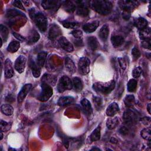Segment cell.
<instances>
[{
	"instance_id": "1",
	"label": "cell",
	"mask_w": 151,
	"mask_h": 151,
	"mask_svg": "<svg viewBox=\"0 0 151 151\" xmlns=\"http://www.w3.org/2000/svg\"><path fill=\"white\" fill-rule=\"evenodd\" d=\"M29 14L39 30L42 32H45L48 26V21L46 17L42 12L37 11L34 8L29 10Z\"/></svg>"
},
{
	"instance_id": "2",
	"label": "cell",
	"mask_w": 151,
	"mask_h": 151,
	"mask_svg": "<svg viewBox=\"0 0 151 151\" xmlns=\"http://www.w3.org/2000/svg\"><path fill=\"white\" fill-rule=\"evenodd\" d=\"M90 3L92 9L102 15H106L110 14L113 8L112 3L109 1L94 0Z\"/></svg>"
},
{
	"instance_id": "3",
	"label": "cell",
	"mask_w": 151,
	"mask_h": 151,
	"mask_svg": "<svg viewBox=\"0 0 151 151\" xmlns=\"http://www.w3.org/2000/svg\"><path fill=\"white\" fill-rule=\"evenodd\" d=\"M115 86L114 80H111L107 82H96L93 84V88L99 94L107 95L114 90Z\"/></svg>"
},
{
	"instance_id": "4",
	"label": "cell",
	"mask_w": 151,
	"mask_h": 151,
	"mask_svg": "<svg viewBox=\"0 0 151 151\" xmlns=\"http://www.w3.org/2000/svg\"><path fill=\"white\" fill-rule=\"evenodd\" d=\"M41 90L37 99L42 102L47 101L52 96L53 90H52V87L46 83H41Z\"/></svg>"
},
{
	"instance_id": "5",
	"label": "cell",
	"mask_w": 151,
	"mask_h": 151,
	"mask_svg": "<svg viewBox=\"0 0 151 151\" xmlns=\"http://www.w3.org/2000/svg\"><path fill=\"white\" fill-rule=\"evenodd\" d=\"M72 87V80L68 77L63 76L60 78L57 84V90L59 93H63L66 90H70Z\"/></svg>"
},
{
	"instance_id": "6",
	"label": "cell",
	"mask_w": 151,
	"mask_h": 151,
	"mask_svg": "<svg viewBox=\"0 0 151 151\" xmlns=\"http://www.w3.org/2000/svg\"><path fill=\"white\" fill-rule=\"evenodd\" d=\"M90 60L86 57L80 58L78 63V67L80 73L83 75H86L90 72Z\"/></svg>"
},
{
	"instance_id": "7",
	"label": "cell",
	"mask_w": 151,
	"mask_h": 151,
	"mask_svg": "<svg viewBox=\"0 0 151 151\" xmlns=\"http://www.w3.org/2000/svg\"><path fill=\"white\" fill-rule=\"evenodd\" d=\"M123 119L127 124H134L137 122V116L135 112L130 109L126 110L123 115Z\"/></svg>"
},
{
	"instance_id": "8",
	"label": "cell",
	"mask_w": 151,
	"mask_h": 151,
	"mask_svg": "<svg viewBox=\"0 0 151 151\" xmlns=\"http://www.w3.org/2000/svg\"><path fill=\"white\" fill-rule=\"evenodd\" d=\"M139 2L134 1H119V4L120 7L122 9V11H131L138 5Z\"/></svg>"
},
{
	"instance_id": "9",
	"label": "cell",
	"mask_w": 151,
	"mask_h": 151,
	"mask_svg": "<svg viewBox=\"0 0 151 151\" xmlns=\"http://www.w3.org/2000/svg\"><path fill=\"white\" fill-rule=\"evenodd\" d=\"M27 63V58L24 55H20L15 60L14 68L19 73H22L24 71Z\"/></svg>"
},
{
	"instance_id": "10",
	"label": "cell",
	"mask_w": 151,
	"mask_h": 151,
	"mask_svg": "<svg viewBox=\"0 0 151 151\" xmlns=\"http://www.w3.org/2000/svg\"><path fill=\"white\" fill-rule=\"evenodd\" d=\"M61 2L56 0H45L41 2L42 7L45 10H56L60 5Z\"/></svg>"
},
{
	"instance_id": "11",
	"label": "cell",
	"mask_w": 151,
	"mask_h": 151,
	"mask_svg": "<svg viewBox=\"0 0 151 151\" xmlns=\"http://www.w3.org/2000/svg\"><path fill=\"white\" fill-rule=\"evenodd\" d=\"M14 75L12 63L9 58H6L4 63V76L6 78H10Z\"/></svg>"
},
{
	"instance_id": "12",
	"label": "cell",
	"mask_w": 151,
	"mask_h": 151,
	"mask_svg": "<svg viewBox=\"0 0 151 151\" xmlns=\"http://www.w3.org/2000/svg\"><path fill=\"white\" fill-rule=\"evenodd\" d=\"M58 44L64 51L71 52L74 51L73 44L64 37H61L58 40Z\"/></svg>"
},
{
	"instance_id": "13",
	"label": "cell",
	"mask_w": 151,
	"mask_h": 151,
	"mask_svg": "<svg viewBox=\"0 0 151 151\" xmlns=\"http://www.w3.org/2000/svg\"><path fill=\"white\" fill-rule=\"evenodd\" d=\"M31 88H32V84L30 83L25 84L21 88L20 91L19 92V93L18 94V96H17V99H18V103H21L24 100V99L25 98V97L27 96L28 93L31 90Z\"/></svg>"
},
{
	"instance_id": "14",
	"label": "cell",
	"mask_w": 151,
	"mask_h": 151,
	"mask_svg": "<svg viewBox=\"0 0 151 151\" xmlns=\"http://www.w3.org/2000/svg\"><path fill=\"white\" fill-rule=\"evenodd\" d=\"M100 22L97 20L94 21L90 23H86L83 26V29L87 33H91L96 30L99 26Z\"/></svg>"
},
{
	"instance_id": "15",
	"label": "cell",
	"mask_w": 151,
	"mask_h": 151,
	"mask_svg": "<svg viewBox=\"0 0 151 151\" xmlns=\"http://www.w3.org/2000/svg\"><path fill=\"white\" fill-rule=\"evenodd\" d=\"M41 83H46L51 86H54L57 83V77L55 76L45 73L41 78Z\"/></svg>"
},
{
	"instance_id": "16",
	"label": "cell",
	"mask_w": 151,
	"mask_h": 151,
	"mask_svg": "<svg viewBox=\"0 0 151 151\" xmlns=\"http://www.w3.org/2000/svg\"><path fill=\"white\" fill-rule=\"evenodd\" d=\"M40 38V36L38 32L35 29H32L29 32L27 38V44H35L39 40Z\"/></svg>"
},
{
	"instance_id": "17",
	"label": "cell",
	"mask_w": 151,
	"mask_h": 151,
	"mask_svg": "<svg viewBox=\"0 0 151 151\" xmlns=\"http://www.w3.org/2000/svg\"><path fill=\"white\" fill-rule=\"evenodd\" d=\"M119 111V107L116 102L111 103L106 109V115L109 117L114 116Z\"/></svg>"
},
{
	"instance_id": "18",
	"label": "cell",
	"mask_w": 151,
	"mask_h": 151,
	"mask_svg": "<svg viewBox=\"0 0 151 151\" xmlns=\"http://www.w3.org/2000/svg\"><path fill=\"white\" fill-rule=\"evenodd\" d=\"M81 104L84 113L87 116H90L93 113V109L90 102L87 99H83L81 101Z\"/></svg>"
},
{
	"instance_id": "19",
	"label": "cell",
	"mask_w": 151,
	"mask_h": 151,
	"mask_svg": "<svg viewBox=\"0 0 151 151\" xmlns=\"http://www.w3.org/2000/svg\"><path fill=\"white\" fill-rule=\"evenodd\" d=\"M87 42L88 48L92 51L96 50L100 46L98 40L94 36L88 37L87 39Z\"/></svg>"
},
{
	"instance_id": "20",
	"label": "cell",
	"mask_w": 151,
	"mask_h": 151,
	"mask_svg": "<svg viewBox=\"0 0 151 151\" xmlns=\"http://www.w3.org/2000/svg\"><path fill=\"white\" fill-rule=\"evenodd\" d=\"M29 66H30L31 72H32L33 76L35 78L39 77L41 75V68H40L37 65V64L32 60H30Z\"/></svg>"
},
{
	"instance_id": "21",
	"label": "cell",
	"mask_w": 151,
	"mask_h": 151,
	"mask_svg": "<svg viewBox=\"0 0 151 151\" xmlns=\"http://www.w3.org/2000/svg\"><path fill=\"white\" fill-rule=\"evenodd\" d=\"M65 67L67 70L71 74H73L76 71V67L74 61L68 57H66L65 58Z\"/></svg>"
},
{
	"instance_id": "22",
	"label": "cell",
	"mask_w": 151,
	"mask_h": 151,
	"mask_svg": "<svg viewBox=\"0 0 151 151\" xmlns=\"http://www.w3.org/2000/svg\"><path fill=\"white\" fill-rule=\"evenodd\" d=\"M61 33L60 28L56 25H53L50 29L48 32V38L50 40H54Z\"/></svg>"
},
{
	"instance_id": "23",
	"label": "cell",
	"mask_w": 151,
	"mask_h": 151,
	"mask_svg": "<svg viewBox=\"0 0 151 151\" xmlns=\"http://www.w3.org/2000/svg\"><path fill=\"white\" fill-rule=\"evenodd\" d=\"M109 28L107 24L104 25L100 29L99 32V36L101 40L106 41L109 37Z\"/></svg>"
},
{
	"instance_id": "24",
	"label": "cell",
	"mask_w": 151,
	"mask_h": 151,
	"mask_svg": "<svg viewBox=\"0 0 151 151\" xmlns=\"http://www.w3.org/2000/svg\"><path fill=\"white\" fill-rule=\"evenodd\" d=\"M72 88L76 92H80L83 90V84L82 81L80 78L77 77H75L72 79Z\"/></svg>"
},
{
	"instance_id": "25",
	"label": "cell",
	"mask_w": 151,
	"mask_h": 151,
	"mask_svg": "<svg viewBox=\"0 0 151 151\" xmlns=\"http://www.w3.org/2000/svg\"><path fill=\"white\" fill-rule=\"evenodd\" d=\"M74 101V97L71 96H64L59 99L57 104L60 106H65L73 103Z\"/></svg>"
},
{
	"instance_id": "26",
	"label": "cell",
	"mask_w": 151,
	"mask_h": 151,
	"mask_svg": "<svg viewBox=\"0 0 151 151\" xmlns=\"http://www.w3.org/2000/svg\"><path fill=\"white\" fill-rule=\"evenodd\" d=\"M80 4H78V6L77 9L76 13L80 17H86L89 14L88 8L84 5L81 4V2H79Z\"/></svg>"
},
{
	"instance_id": "27",
	"label": "cell",
	"mask_w": 151,
	"mask_h": 151,
	"mask_svg": "<svg viewBox=\"0 0 151 151\" xmlns=\"http://www.w3.org/2000/svg\"><path fill=\"white\" fill-rule=\"evenodd\" d=\"M135 27L139 30H141L146 27H147L148 22L143 17H139L136 18L134 22Z\"/></svg>"
},
{
	"instance_id": "28",
	"label": "cell",
	"mask_w": 151,
	"mask_h": 151,
	"mask_svg": "<svg viewBox=\"0 0 151 151\" xmlns=\"http://www.w3.org/2000/svg\"><path fill=\"white\" fill-rule=\"evenodd\" d=\"M47 52L46 51H41L37 54L36 58V63L40 68H42L44 66L45 59L47 58Z\"/></svg>"
},
{
	"instance_id": "29",
	"label": "cell",
	"mask_w": 151,
	"mask_h": 151,
	"mask_svg": "<svg viewBox=\"0 0 151 151\" xmlns=\"http://www.w3.org/2000/svg\"><path fill=\"white\" fill-rule=\"evenodd\" d=\"M118 124L119 119L117 117H110L106 121V126L110 130H112L116 128Z\"/></svg>"
},
{
	"instance_id": "30",
	"label": "cell",
	"mask_w": 151,
	"mask_h": 151,
	"mask_svg": "<svg viewBox=\"0 0 151 151\" xmlns=\"http://www.w3.org/2000/svg\"><path fill=\"white\" fill-rule=\"evenodd\" d=\"M124 38L121 35H113L111 37V42L115 48L120 47L124 42Z\"/></svg>"
},
{
	"instance_id": "31",
	"label": "cell",
	"mask_w": 151,
	"mask_h": 151,
	"mask_svg": "<svg viewBox=\"0 0 151 151\" xmlns=\"http://www.w3.org/2000/svg\"><path fill=\"white\" fill-rule=\"evenodd\" d=\"M139 37L142 40H145L147 39H150L151 37V31L149 27H146L139 32Z\"/></svg>"
},
{
	"instance_id": "32",
	"label": "cell",
	"mask_w": 151,
	"mask_h": 151,
	"mask_svg": "<svg viewBox=\"0 0 151 151\" xmlns=\"http://www.w3.org/2000/svg\"><path fill=\"white\" fill-rule=\"evenodd\" d=\"M20 47V43L19 41L16 40L12 41L7 47V51L11 53L15 52Z\"/></svg>"
},
{
	"instance_id": "33",
	"label": "cell",
	"mask_w": 151,
	"mask_h": 151,
	"mask_svg": "<svg viewBox=\"0 0 151 151\" xmlns=\"http://www.w3.org/2000/svg\"><path fill=\"white\" fill-rule=\"evenodd\" d=\"M1 111L6 116H11L14 113V109L12 106L9 104H3L1 106Z\"/></svg>"
},
{
	"instance_id": "34",
	"label": "cell",
	"mask_w": 151,
	"mask_h": 151,
	"mask_svg": "<svg viewBox=\"0 0 151 151\" xmlns=\"http://www.w3.org/2000/svg\"><path fill=\"white\" fill-rule=\"evenodd\" d=\"M100 131H101V127L100 126H98L91 133L90 136V140L91 142H95V141H97L100 139Z\"/></svg>"
},
{
	"instance_id": "35",
	"label": "cell",
	"mask_w": 151,
	"mask_h": 151,
	"mask_svg": "<svg viewBox=\"0 0 151 151\" xmlns=\"http://www.w3.org/2000/svg\"><path fill=\"white\" fill-rule=\"evenodd\" d=\"M124 103L127 107H133L135 103L134 96L132 94L127 95L124 99Z\"/></svg>"
},
{
	"instance_id": "36",
	"label": "cell",
	"mask_w": 151,
	"mask_h": 151,
	"mask_svg": "<svg viewBox=\"0 0 151 151\" xmlns=\"http://www.w3.org/2000/svg\"><path fill=\"white\" fill-rule=\"evenodd\" d=\"M63 8L68 12H73L76 9V6L73 2L66 1L63 2Z\"/></svg>"
},
{
	"instance_id": "37",
	"label": "cell",
	"mask_w": 151,
	"mask_h": 151,
	"mask_svg": "<svg viewBox=\"0 0 151 151\" xmlns=\"http://www.w3.org/2000/svg\"><path fill=\"white\" fill-rule=\"evenodd\" d=\"M93 101L94 103V107L97 110H100L103 108V101L101 97L98 96H94L93 98Z\"/></svg>"
},
{
	"instance_id": "38",
	"label": "cell",
	"mask_w": 151,
	"mask_h": 151,
	"mask_svg": "<svg viewBox=\"0 0 151 151\" xmlns=\"http://www.w3.org/2000/svg\"><path fill=\"white\" fill-rule=\"evenodd\" d=\"M137 81L135 79H130L127 83V88L129 92H134L136 90Z\"/></svg>"
},
{
	"instance_id": "39",
	"label": "cell",
	"mask_w": 151,
	"mask_h": 151,
	"mask_svg": "<svg viewBox=\"0 0 151 151\" xmlns=\"http://www.w3.org/2000/svg\"><path fill=\"white\" fill-rule=\"evenodd\" d=\"M140 136L146 140L150 141L151 140V130L149 127L143 129L140 132Z\"/></svg>"
},
{
	"instance_id": "40",
	"label": "cell",
	"mask_w": 151,
	"mask_h": 151,
	"mask_svg": "<svg viewBox=\"0 0 151 151\" xmlns=\"http://www.w3.org/2000/svg\"><path fill=\"white\" fill-rule=\"evenodd\" d=\"M0 33L1 38L3 40V41H6L8 37V29L2 24H1L0 25Z\"/></svg>"
},
{
	"instance_id": "41",
	"label": "cell",
	"mask_w": 151,
	"mask_h": 151,
	"mask_svg": "<svg viewBox=\"0 0 151 151\" xmlns=\"http://www.w3.org/2000/svg\"><path fill=\"white\" fill-rule=\"evenodd\" d=\"M11 127V123L9 122H6L4 120H1L0 122V129L1 131L2 132H6L8 131Z\"/></svg>"
},
{
	"instance_id": "42",
	"label": "cell",
	"mask_w": 151,
	"mask_h": 151,
	"mask_svg": "<svg viewBox=\"0 0 151 151\" xmlns=\"http://www.w3.org/2000/svg\"><path fill=\"white\" fill-rule=\"evenodd\" d=\"M63 25L64 27H65L66 28L76 29L79 27L80 24L78 22L65 21V22H63Z\"/></svg>"
},
{
	"instance_id": "43",
	"label": "cell",
	"mask_w": 151,
	"mask_h": 151,
	"mask_svg": "<svg viewBox=\"0 0 151 151\" xmlns=\"http://www.w3.org/2000/svg\"><path fill=\"white\" fill-rule=\"evenodd\" d=\"M132 55L133 57V60L134 61H136L140 57V52L137 48L134 47L132 50Z\"/></svg>"
},
{
	"instance_id": "44",
	"label": "cell",
	"mask_w": 151,
	"mask_h": 151,
	"mask_svg": "<svg viewBox=\"0 0 151 151\" xmlns=\"http://www.w3.org/2000/svg\"><path fill=\"white\" fill-rule=\"evenodd\" d=\"M142 72V71L141 68L139 67H136L132 71V76L135 78H139L141 76Z\"/></svg>"
},
{
	"instance_id": "45",
	"label": "cell",
	"mask_w": 151,
	"mask_h": 151,
	"mask_svg": "<svg viewBox=\"0 0 151 151\" xmlns=\"http://www.w3.org/2000/svg\"><path fill=\"white\" fill-rule=\"evenodd\" d=\"M71 34L73 35L74 38L77 39H81L83 35L82 31L80 29H74L73 31H72Z\"/></svg>"
},
{
	"instance_id": "46",
	"label": "cell",
	"mask_w": 151,
	"mask_h": 151,
	"mask_svg": "<svg viewBox=\"0 0 151 151\" xmlns=\"http://www.w3.org/2000/svg\"><path fill=\"white\" fill-rule=\"evenodd\" d=\"M151 42L150 41V38L145 40H142L141 45L143 48L150 50V47H151V42Z\"/></svg>"
},
{
	"instance_id": "47",
	"label": "cell",
	"mask_w": 151,
	"mask_h": 151,
	"mask_svg": "<svg viewBox=\"0 0 151 151\" xmlns=\"http://www.w3.org/2000/svg\"><path fill=\"white\" fill-rule=\"evenodd\" d=\"M118 60V63H119V64L120 65V67H121V68L122 70H124L126 69V67H127V64H126V60L123 58H118L117 59Z\"/></svg>"
},
{
	"instance_id": "48",
	"label": "cell",
	"mask_w": 151,
	"mask_h": 151,
	"mask_svg": "<svg viewBox=\"0 0 151 151\" xmlns=\"http://www.w3.org/2000/svg\"><path fill=\"white\" fill-rule=\"evenodd\" d=\"M13 5H14V6H16L17 8L25 11V8H24V5H22L21 1H14L13 2Z\"/></svg>"
},
{
	"instance_id": "49",
	"label": "cell",
	"mask_w": 151,
	"mask_h": 151,
	"mask_svg": "<svg viewBox=\"0 0 151 151\" xmlns=\"http://www.w3.org/2000/svg\"><path fill=\"white\" fill-rule=\"evenodd\" d=\"M140 121L145 125L149 124L150 123V118L149 117H144L140 119Z\"/></svg>"
},
{
	"instance_id": "50",
	"label": "cell",
	"mask_w": 151,
	"mask_h": 151,
	"mask_svg": "<svg viewBox=\"0 0 151 151\" xmlns=\"http://www.w3.org/2000/svg\"><path fill=\"white\" fill-rule=\"evenodd\" d=\"M119 132L122 135H126L128 134L129 130H128L127 127H126V126H122L119 129Z\"/></svg>"
},
{
	"instance_id": "51",
	"label": "cell",
	"mask_w": 151,
	"mask_h": 151,
	"mask_svg": "<svg viewBox=\"0 0 151 151\" xmlns=\"http://www.w3.org/2000/svg\"><path fill=\"white\" fill-rule=\"evenodd\" d=\"M12 34H13V35H14L15 38H17V39H18L19 41H23L25 40V38L24 37H22L21 35L19 34H17V33H16V32H13Z\"/></svg>"
},
{
	"instance_id": "52",
	"label": "cell",
	"mask_w": 151,
	"mask_h": 151,
	"mask_svg": "<svg viewBox=\"0 0 151 151\" xmlns=\"http://www.w3.org/2000/svg\"><path fill=\"white\" fill-rule=\"evenodd\" d=\"M147 111H148L149 113L150 114V113H151V111H150V103H149V104H147Z\"/></svg>"
},
{
	"instance_id": "53",
	"label": "cell",
	"mask_w": 151,
	"mask_h": 151,
	"mask_svg": "<svg viewBox=\"0 0 151 151\" xmlns=\"http://www.w3.org/2000/svg\"><path fill=\"white\" fill-rule=\"evenodd\" d=\"M110 142H111V143H116L117 142V140L115 138L112 137V138L111 139V140H110Z\"/></svg>"
},
{
	"instance_id": "54",
	"label": "cell",
	"mask_w": 151,
	"mask_h": 151,
	"mask_svg": "<svg viewBox=\"0 0 151 151\" xmlns=\"http://www.w3.org/2000/svg\"><path fill=\"white\" fill-rule=\"evenodd\" d=\"M101 150L99 148H97V147H93V148H92L91 149V150Z\"/></svg>"
},
{
	"instance_id": "55",
	"label": "cell",
	"mask_w": 151,
	"mask_h": 151,
	"mask_svg": "<svg viewBox=\"0 0 151 151\" xmlns=\"http://www.w3.org/2000/svg\"><path fill=\"white\" fill-rule=\"evenodd\" d=\"M1 139H0V140H1L2 139V138H3V134H2V132H1Z\"/></svg>"
}]
</instances>
